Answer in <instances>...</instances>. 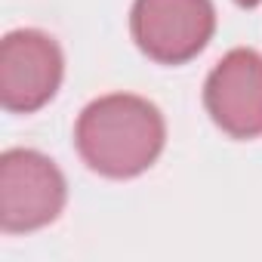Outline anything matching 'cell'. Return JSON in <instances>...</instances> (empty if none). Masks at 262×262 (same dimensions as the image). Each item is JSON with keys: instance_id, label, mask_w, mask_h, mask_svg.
Here are the masks:
<instances>
[{"instance_id": "6da1fadb", "label": "cell", "mask_w": 262, "mask_h": 262, "mask_svg": "<svg viewBox=\"0 0 262 262\" xmlns=\"http://www.w3.org/2000/svg\"><path fill=\"white\" fill-rule=\"evenodd\" d=\"M161 145V114L133 96L99 99L77 123V148L83 161L105 176H133L145 170L158 158Z\"/></svg>"}, {"instance_id": "7a4b0ae2", "label": "cell", "mask_w": 262, "mask_h": 262, "mask_svg": "<svg viewBox=\"0 0 262 262\" xmlns=\"http://www.w3.org/2000/svg\"><path fill=\"white\" fill-rule=\"evenodd\" d=\"M65 182L34 151H7L0 161V225L7 231L37 228L59 216Z\"/></svg>"}, {"instance_id": "3957f363", "label": "cell", "mask_w": 262, "mask_h": 262, "mask_svg": "<svg viewBox=\"0 0 262 262\" xmlns=\"http://www.w3.org/2000/svg\"><path fill=\"white\" fill-rule=\"evenodd\" d=\"M133 34L151 59L179 65L210 40L213 7L210 0H136Z\"/></svg>"}, {"instance_id": "277c9868", "label": "cell", "mask_w": 262, "mask_h": 262, "mask_svg": "<svg viewBox=\"0 0 262 262\" xmlns=\"http://www.w3.org/2000/svg\"><path fill=\"white\" fill-rule=\"evenodd\" d=\"M62 80L59 47L37 31H16L0 47V99L10 111H34Z\"/></svg>"}, {"instance_id": "5b68a950", "label": "cell", "mask_w": 262, "mask_h": 262, "mask_svg": "<svg viewBox=\"0 0 262 262\" xmlns=\"http://www.w3.org/2000/svg\"><path fill=\"white\" fill-rule=\"evenodd\" d=\"M207 108L225 133L250 139L262 133V59L234 50L207 80Z\"/></svg>"}, {"instance_id": "8992f818", "label": "cell", "mask_w": 262, "mask_h": 262, "mask_svg": "<svg viewBox=\"0 0 262 262\" xmlns=\"http://www.w3.org/2000/svg\"><path fill=\"white\" fill-rule=\"evenodd\" d=\"M237 4H241V7H256L259 0H237Z\"/></svg>"}]
</instances>
